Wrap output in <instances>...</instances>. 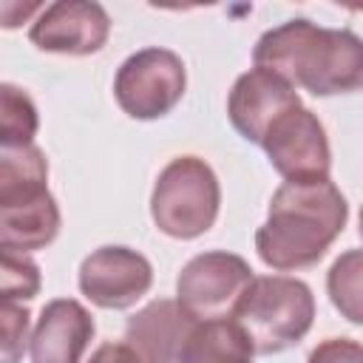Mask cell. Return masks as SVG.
<instances>
[{"instance_id":"6da1fadb","label":"cell","mask_w":363,"mask_h":363,"mask_svg":"<svg viewBox=\"0 0 363 363\" xmlns=\"http://www.w3.org/2000/svg\"><path fill=\"white\" fill-rule=\"evenodd\" d=\"M349 218L346 196L332 179L284 182L267 210V221L255 230L258 258L278 269H303L318 264Z\"/></svg>"},{"instance_id":"7a4b0ae2","label":"cell","mask_w":363,"mask_h":363,"mask_svg":"<svg viewBox=\"0 0 363 363\" xmlns=\"http://www.w3.org/2000/svg\"><path fill=\"white\" fill-rule=\"evenodd\" d=\"M252 62L312 96L363 91V40L349 28H323L303 17L286 20L258 37Z\"/></svg>"},{"instance_id":"3957f363","label":"cell","mask_w":363,"mask_h":363,"mask_svg":"<svg viewBox=\"0 0 363 363\" xmlns=\"http://www.w3.org/2000/svg\"><path fill=\"white\" fill-rule=\"evenodd\" d=\"M60 233V207L48 190V162L37 145L0 147V247L45 250Z\"/></svg>"},{"instance_id":"277c9868","label":"cell","mask_w":363,"mask_h":363,"mask_svg":"<svg viewBox=\"0 0 363 363\" xmlns=\"http://www.w3.org/2000/svg\"><path fill=\"white\" fill-rule=\"evenodd\" d=\"M258 354H278L306 337L315 323V295L292 275H255L230 315Z\"/></svg>"},{"instance_id":"5b68a950","label":"cell","mask_w":363,"mask_h":363,"mask_svg":"<svg viewBox=\"0 0 363 363\" xmlns=\"http://www.w3.org/2000/svg\"><path fill=\"white\" fill-rule=\"evenodd\" d=\"M221 207V187L213 167L199 156H176L156 176L150 193V218L170 238L204 235Z\"/></svg>"},{"instance_id":"8992f818","label":"cell","mask_w":363,"mask_h":363,"mask_svg":"<svg viewBox=\"0 0 363 363\" xmlns=\"http://www.w3.org/2000/svg\"><path fill=\"white\" fill-rule=\"evenodd\" d=\"M187 71L176 51L170 48H142L130 54L113 79V96L130 119H162L184 96Z\"/></svg>"},{"instance_id":"52a82bcc","label":"cell","mask_w":363,"mask_h":363,"mask_svg":"<svg viewBox=\"0 0 363 363\" xmlns=\"http://www.w3.org/2000/svg\"><path fill=\"white\" fill-rule=\"evenodd\" d=\"M250 264L224 250L193 255L176 278V301L199 320L230 318L252 281Z\"/></svg>"},{"instance_id":"ba28073f","label":"cell","mask_w":363,"mask_h":363,"mask_svg":"<svg viewBox=\"0 0 363 363\" xmlns=\"http://www.w3.org/2000/svg\"><path fill=\"white\" fill-rule=\"evenodd\" d=\"M261 147L284 182L329 179L332 150H329L326 128L303 105L278 116L267 130Z\"/></svg>"},{"instance_id":"9c48e42d","label":"cell","mask_w":363,"mask_h":363,"mask_svg":"<svg viewBox=\"0 0 363 363\" xmlns=\"http://www.w3.org/2000/svg\"><path fill=\"white\" fill-rule=\"evenodd\" d=\"M79 292L99 309H128L153 284L150 261L122 244L94 250L79 264Z\"/></svg>"},{"instance_id":"30bf717a","label":"cell","mask_w":363,"mask_h":363,"mask_svg":"<svg viewBox=\"0 0 363 363\" xmlns=\"http://www.w3.org/2000/svg\"><path fill=\"white\" fill-rule=\"evenodd\" d=\"M111 37V17L91 0H60L43 6L28 28V40L48 54L91 57L105 48Z\"/></svg>"},{"instance_id":"8fae6325","label":"cell","mask_w":363,"mask_h":363,"mask_svg":"<svg viewBox=\"0 0 363 363\" xmlns=\"http://www.w3.org/2000/svg\"><path fill=\"white\" fill-rule=\"evenodd\" d=\"M298 105H301V96L292 82H286L281 74L269 68L255 65L233 82L227 96V116H230V125L247 142L261 145L272 122Z\"/></svg>"},{"instance_id":"7c38bea8","label":"cell","mask_w":363,"mask_h":363,"mask_svg":"<svg viewBox=\"0 0 363 363\" xmlns=\"http://www.w3.org/2000/svg\"><path fill=\"white\" fill-rule=\"evenodd\" d=\"M96 332L94 315L74 298H54L31 329V363H82Z\"/></svg>"},{"instance_id":"4fadbf2b","label":"cell","mask_w":363,"mask_h":363,"mask_svg":"<svg viewBox=\"0 0 363 363\" xmlns=\"http://www.w3.org/2000/svg\"><path fill=\"white\" fill-rule=\"evenodd\" d=\"M199 318L179 301L156 298L125 323V343L133 346L147 363H182Z\"/></svg>"},{"instance_id":"5bb4252c","label":"cell","mask_w":363,"mask_h":363,"mask_svg":"<svg viewBox=\"0 0 363 363\" xmlns=\"http://www.w3.org/2000/svg\"><path fill=\"white\" fill-rule=\"evenodd\" d=\"M255 346L233 318L199 320L182 363H252Z\"/></svg>"},{"instance_id":"9a60e30c","label":"cell","mask_w":363,"mask_h":363,"mask_svg":"<svg viewBox=\"0 0 363 363\" xmlns=\"http://www.w3.org/2000/svg\"><path fill=\"white\" fill-rule=\"evenodd\" d=\"M326 292L340 318L363 326V250H346L326 272Z\"/></svg>"},{"instance_id":"2e32d148","label":"cell","mask_w":363,"mask_h":363,"mask_svg":"<svg viewBox=\"0 0 363 363\" xmlns=\"http://www.w3.org/2000/svg\"><path fill=\"white\" fill-rule=\"evenodd\" d=\"M37 128H40V116L31 96L23 88L3 82L0 85V147L34 145Z\"/></svg>"},{"instance_id":"e0dca14e","label":"cell","mask_w":363,"mask_h":363,"mask_svg":"<svg viewBox=\"0 0 363 363\" xmlns=\"http://www.w3.org/2000/svg\"><path fill=\"white\" fill-rule=\"evenodd\" d=\"M40 267L14 250H3L0 255V298L3 303H23L40 292Z\"/></svg>"},{"instance_id":"ac0fdd59","label":"cell","mask_w":363,"mask_h":363,"mask_svg":"<svg viewBox=\"0 0 363 363\" xmlns=\"http://www.w3.org/2000/svg\"><path fill=\"white\" fill-rule=\"evenodd\" d=\"M0 323H3V363H20L26 343H31V335H28L31 315L23 303H3Z\"/></svg>"},{"instance_id":"d6986e66","label":"cell","mask_w":363,"mask_h":363,"mask_svg":"<svg viewBox=\"0 0 363 363\" xmlns=\"http://www.w3.org/2000/svg\"><path fill=\"white\" fill-rule=\"evenodd\" d=\"M306 363H363V343L352 337H326L309 352Z\"/></svg>"},{"instance_id":"ffe728a7","label":"cell","mask_w":363,"mask_h":363,"mask_svg":"<svg viewBox=\"0 0 363 363\" xmlns=\"http://www.w3.org/2000/svg\"><path fill=\"white\" fill-rule=\"evenodd\" d=\"M88 363H147L133 346H128L125 340H111V343H102Z\"/></svg>"},{"instance_id":"44dd1931","label":"cell","mask_w":363,"mask_h":363,"mask_svg":"<svg viewBox=\"0 0 363 363\" xmlns=\"http://www.w3.org/2000/svg\"><path fill=\"white\" fill-rule=\"evenodd\" d=\"M360 238H363V207H360Z\"/></svg>"}]
</instances>
